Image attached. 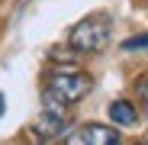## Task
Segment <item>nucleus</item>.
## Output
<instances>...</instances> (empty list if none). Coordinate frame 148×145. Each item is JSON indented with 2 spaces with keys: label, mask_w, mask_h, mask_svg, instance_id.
Instances as JSON below:
<instances>
[{
  "label": "nucleus",
  "mask_w": 148,
  "mask_h": 145,
  "mask_svg": "<svg viewBox=\"0 0 148 145\" xmlns=\"http://www.w3.org/2000/svg\"><path fill=\"white\" fill-rule=\"evenodd\" d=\"M68 42H71V48H77V52H100L110 42V16L106 13H93V16L81 19L77 26L71 29Z\"/></svg>",
  "instance_id": "f257e3e1"
},
{
  "label": "nucleus",
  "mask_w": 148,
  "mask_h": 145,
  "mask_svg": "<svg viewBox=\"0 0 148 145\" xmlns=\"http://www.w3.org/2000/svg\"><path fill=\"white\" fill-rule=\"evenodd\" d=\"M55 97H61L64 103H74L81 100V97L90 90V78L84 74V71H55L52 78H48V87Z\"/></svg>",
  "instance_id": "f03ea898"
},
{
  "label": "nucleus",
  "mask_w": 148,
  "mask_h": 145,
  "mask_svg": "<svg viewBox=\"0 0 148 145\" xmlns=\"http://www.w3.org/2000/svg\"><path fill=\"white\" fill-rule=\"evenodd\" d=\"M64 145H119V135H116V129H110V126L87 123V126H81V129H74V132L64 139Z\"/></svg>",
  "instance_id": "7ed1b4c3"
},
{
  "label": "nucleus",
  "mask_w": 148,
  "mask_h": 145,
  "mask_svg": "<svg viewBox=\"0 0 148 145\" xmlns=\"http://www.w3.org/2000/svg\"><path fill=\"white\" fill-rule=\"evenodd\" d=\"M110 119L119 123V126H132L135 119H138V113H135V107L129 100H113L110 103Z\"/></svg>",
  "instance_id": "20e7f679"
},
{
  "label": "nucleus",
  "mask_w": 148,
  "mask_h": 145,
  "mask_svg": "<svg viewBox=\"0 0 148 145\" xmlns=\"http://www.w3.org/2000/svg\"><path fill=\"white\" fill-rule=\"evenodd\" d=\"M138 48H148V32L132 36V39H126V42H122V52H138Z\"/></svg>",
  "instance_id": "39448f33"
},
{
  "label": "nucleus",
  "mask_w": 148,
  "mask_h": 145,
  "mask_svg": "<svg viewBox=\"0 0 148 145\" xmlns=\"http://www.w3.org/2000/svg\"><path fill=\"white\" fill-rule=\"evenodd\" d=\"M138 93H142V100L148 103V78H142V81H138Z\"/></svg>",
  "instance_id": "423d86ee"
},
{
  "label": "nucleus",
  "mask_w": 148,
  "mask_h": 145,
  "mask_svg": "<svg viewBox=\"0 0 148 145\" xmlns=\"http://www.w3.org/2000/svg\"><path fill=\"white\" fill-rule=\"evenodd\" d=\"M26 7H29V0H16V16H19L23 10H26Z\"/></svg>",
  "instance_id": "0eeeda50"
},
{
  "label": "nucleus",
  "mask_w": 148,
  "mask_h": 145,
  "mask_svg": "<svg viewBox=\"0 0 148 145\" xmlns=\"http://www.w3.org/2000/svg\"><path fill=\"white\" fill-rule=\"evenodd\" d=\"M3 110H7V103H3V93H0V116H3Z\"/></svg>",
  "instance_id": "6e6552de"
}]
</instances>
